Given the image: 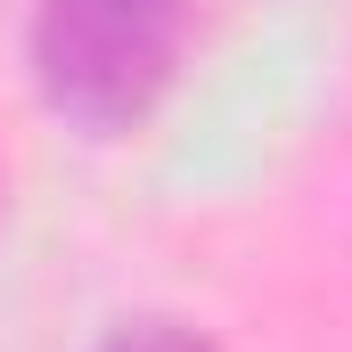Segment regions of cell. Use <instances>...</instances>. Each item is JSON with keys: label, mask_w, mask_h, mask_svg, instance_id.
Returning a JSON list of instances; mask_svg holds the SVG:
<instances>
[{"label": "cell", "mask_w": 352, "mask_h": 352, "mask_svg": "<svg viewBox=\"0 0 352 352\" xmlns=\"http://www.w3.org/2000/svg\"><path fill=\"white\" fill-rule=\"evenodd\" d=\"M197 33V0H33V82L74 131H131Z\"/></svg>", "instance_id": "obj_1"}, {"label": "cell", "mask_w": 352, "mask_h": 352, "mask_svg": "<svg viewBox=\"0 0 352 352\" xmlns=\"http://www.w3.org/2000/svg\"><path fill=\"white\" fill-rule=\"evenodd\" d=\"M98 352H221L213 336H197L188 320H123Z\"/></svg>", "instance_id": "obj_2"}]
</instances>
